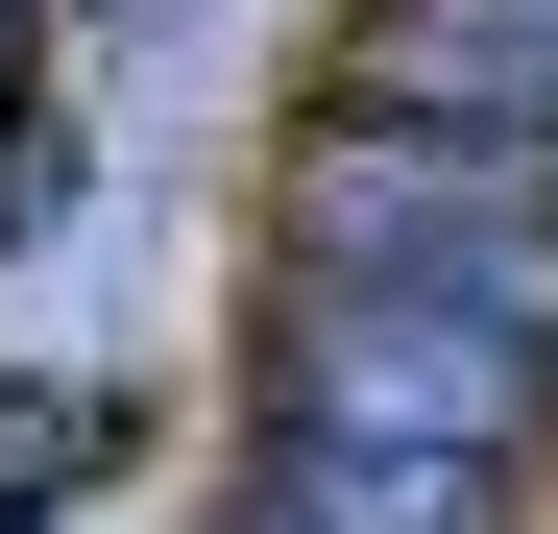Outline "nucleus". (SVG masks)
I'll use <instances>...</instances> for the list:
<instances>
[{
  "label": "nucleus",
  "instance_id": "obj_1",
  "mask_svg": "<svg viewBox=\"0 0 558 534\" xmlns=\"http://www.w3.org/2000/svg\"><path fill=\"white\" fill-rule=\"evenodd\" d=\"M292 267H316V292H486V316H558V170L340 98V122L292 146Z\"/></svg>",
  "mask_w": 558,
  "mask_h": 534
},
{
  "label": "nucleus",
  "instance_id": "obj_2",
  "mask_svg": "<svg viewBox=\"0 0 558 534\" xmlns=\"http://www.w3.org/2000/svg\"><path fill=\"white\" fill-rule=\"evenodd\" d=\"M292 413L316 437H413V462H534V437H558V316L316 292V267H292Z\"/></svg>",
  "mask_w": 558,
  "mask_h": 534
},
{
  "label": "nucleus",
  "instance_id": "obj_3",
  "mask_svg": "<svg viewBox=\"0 0 558 534\" xmlns=\"http://www.w3.org/2000/svg\"><path fill=\"white\" fill-rule=\"evenodd\" d=\"M340 98H364V122H461V146H534V170H558V0H364Z\"/></svg>",
  "mask_w": 558,
  "mask_h": 534
},
{
  "label": "nucleus",
  "instance_id": "obj_4",
  "mask_svg": "<svg viewBox=\"0 0 558 534\" xmlns=\"http://www.w3.org/2000/svg\"><path fill=\"white\" fill-rule=\"evenodd\" d=\"M243 534H510V462H413V437H267V486H243Z\"/></svg>",
  "mask_w": 558,
  "mask_h": 534
}]
</instances>
